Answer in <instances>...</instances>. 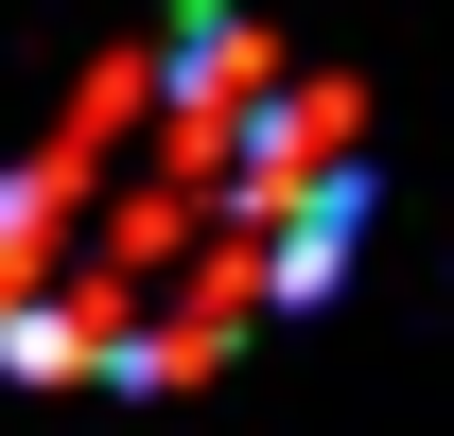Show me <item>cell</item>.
Segmentation results:
<instances>
[{
  "label": "cell",
  "instance_id": "cell-1",
  "mask_svg": "<svg viewBox=\"0 0 454 436\" xmlns=\"http://www.w3.org/2000/svg\"><path fill=\"white\" fill-rule=\"evenodd\" d=\"M367 227V122L245 0L70 88L35 158H0V367L18 384H210L297 315Z\"/></svg>",
  "mask_w": 454,
  "mask_h": 436
}]
</instances>
